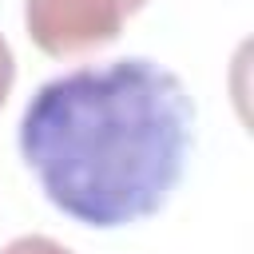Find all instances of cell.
Instances as JSON below:
<instances>
[{
    "instance_id": "1",
    "label": "cell",
    "mask_w": 254,
    "mask_h": 254,
    "mask_svg": "<svg viewBox=\"0 0 254 254\" xmlns=\"http://www.w3.org/2000/svg\"><path fill=\"white\" fill-rule=\"evenodd\" d=\"M16 143L60 214L115 230L167 206L194 143V99L147 56L87 64L36 87Z\"/></svg>"
},
{
    "instance_id": "2",
    "label": "cell",
    "mask_w": 254,
    "mask_h": 254,
    "mask_svg": "<svg viewBox=\"0 0 254 254\" xmlns=\"http://www.w3.org/2000/svg\"><path fill=\"white\" fill-rule=\"evenodd\" d=\"M123 8L115 0H24V28L28 40L52 56H87L119 40Z\"/></svg>"
},
{
    "instance_id": "3",
    "label": "cell",
    "mask_w": 254,
    "mask_h": 254,
    "mask_svg": "<svg viewBox=\"0 0 254 254\" xmlns=\"http://www.w3.org/2000/svg\"><path fill=\"white\" fill-rule=\"evenodd\" d=\"M0 254H71L64 242H56V238H48V234H20V238H12Z\"/></svg>"
},
{
    "instance_id": "4",
    "label": "cell",
    "mask_w": 254,
    "mask_h": 254,
    "mask_svg": "<svg viewBox=\"0 0 254 254\" xmlns=\"http://www.w3.org/2000/svg\"><path fill=\"white\" fill-rule=\"evenodd\" d=\"M12 83H16V56H12V44L0 36V107L8 103Z\"/></svg>"
},
{
    "instance_id": "5",
    "label": "cell",
    "mask_w": 254,
    "mask_h": 254,
    "mask_svg": "<svg viewBox=\"0 0 254 254\" xmlns=\"http://www.w3.org/2000/svg\"><path fill=\"white\" fill-rule=\"evenodd\" d=\"M119 8H123V16H135L139 8H147V0H115Z\"/></svg>"
}]
</instances>
